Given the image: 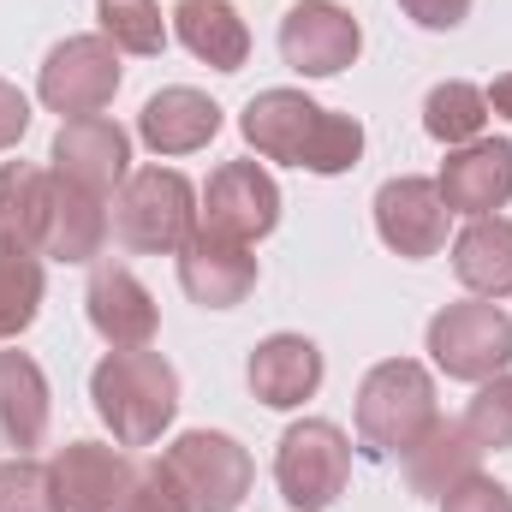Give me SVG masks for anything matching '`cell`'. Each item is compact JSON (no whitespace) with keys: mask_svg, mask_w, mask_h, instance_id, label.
Returning <instances> with one entry per match:
<instances>
[{"mask_svg":"<svg viewBox=\"0 0 512 512\" xmlns=\"http://www.w3.org/2000/svg\"><path fill=\"white\" fill-rule=\"evenodd\" d=\"M96 18L120 54H161L167 48V24H161L155 0H96Z\"/></svg>","mask_w":512,"mask_h":512,"instance_id":"cell-27","label":"cell"},{"mask_svg":"<svg viewBox=\"0 0 512 512\" xmlns=\"http://www.w3.org/2000/svg\"><path fill=\"white\" fill-rule=\"evenodd\" d=\"M179 286H185L191 304H203V310H233V304H245L251 286H256L251 245L197 227V233L185 239V251H179Z\"/></svg>","mask_w":512,"mask_h":512,"instance_id":"cell-14","label":"cell"},{"mask_svg":"<svg viewBox=\"0 0 512 512\" xmlns=\"http://www.w3.org/2000/svg\"><path fill=\"white\" fill-rule=\"evenodd\" d=\"M102 245H108V215H102V203L54 173L48 227H42V256H54V262H96Z\"/></svg>","mask_w":512,"mask_h":512,"instance_id":"cell-19","label":"cell"},{"mask_svg":"<svg viewBox=\"0 0 512 512\" xmlns=\"http://www.w3.org/2000/svg\"><path fill=\"white\" fill-rule=\"evenodd\" d=\"M197 233V191L173 167H143L131 173L114 197V239L143 256H179Z\"/></svg>","mask_w":512,"mask_h":512,"instance_id":"cell-4","label":"cell"},{"mask_svg":"<svg viewBox=\"0 0 512 512\" xmlns=\"http://www.w3.org/2000/svg\"><path fill=\"white\" fill-rule=\"evenodd\" d=\"M42 310V262L36 251L0 245V340H18Z\"/></svg>","mask_w":512,"mask_h":512,"instance_id":"cell-26","label":"cell"},{"mask_svg":"<svg viewBox=\"0 0 512 512\" xmlns=\"http://www.w3.org/2000/svg\"><path fill=\"white\" fill-rule=\"evenodd\" d=\"M42 102L66 120H90L120 96V48L108 36H66L36 78Z\"/></svg>","mask_w":512,"mask_h":512,"instance_id":"cell-8","label":"cell"},{"mask_svg":"<svg viewBox=\"0 0 512 512\" xmlns=\"http://www.w3.org/2000/svg\"><path fill=\"white\" fill-rule=\"evenodd\" d=\"M54 477V512H126L137 459L102 441H72L48 459Z\"/></svg>","mask_w":512,"mask_h":512,"instance_id":"cell-9","label":"cell"},{"mask_svg":"<svg viewBox=\"0 0 512 512\" xmlns=\"http://www.w3.org/2000/svg\"><path fill=\"white\" fill-rule=\"evenodd\" d=\"M429 358L453 382H495L512 364V316L501 304H447L429 322Z\"/></svg>","mask_w":512,"mask_h":512,"instance_id":"cell-7","label":"cell"},{"mask_svg":"<svg viewBox=\"0 0 512 512\" xmlns=\"http://www.w3.org/2000/svg\"><path fill=\"white\" fill-rule=\"evenodd\" d=\"M441 512H512V495L495 483V477H471V483H459L447 501H441Z\"/></svg>","mask_w":512,"mask_h":512,"instance_id":"cell-30","label":"cell"},{"mask_svg":"<svg viewBox=\"0 0 512 512\" xmlns=\"http://www.w3.org/2000/svg\"><path fill=\"white\" fill-rule=\"evenodd\" d=\"M245 382H251V393L262 405L292 411V405H304L322 387V352L304 334H268L251 352V364H245Z\"/></svg>","mask_w":512,"mask_h":512,"instance_id":"cell-17","label":"cell"},{"mask_svg":"<svg viewBox=\"0 0 512 512\" xmlns=\"http://www.w3.org/2000/svg\"><path fill=\"white\" fill-rule=\"evenodd\" d=\"M48 435V376L30 352H0V447L30 453Z\"/></svg>","mask_w":512,"mask_h":512,"instance_id":"cell-21","label":"cell"},{"mask_svg":"<svg viewBox=\"0 0 512 512\" xmlns=\"http://www.w3.org/2000/svg\"><path fill=\"white\" fill-rule=\"evenodd\" d=\"M48 191H54V173H42V167H30V161H6V167H0V245H6V251H36L42 256Z\"/></svg>","mask_w":512,"mask_h":512,"instance_id":"cell-24","label":"cell"},{"mask_svg":"<svg viewBox=\"0 0 512 512\" xmlns=\"http://www.w3.org/2000/svg\"><path fill=\"white\" fill-rule=\"evenodd\" d=\"M90 399L120 447H149V441H161V429L179 411V370L149 346L108 352L90 376Z\"/></svg>","mask_w":512,"mask_h":512,"instance_id":"cell-2","label":"cell"},{"mask_svg":"<svg viewBox=\"0 0 512 512\" xmlns=\"http://www.w3.org/2000/svg\"><path fill=\"white\" fill-rule=\"evenodd\" d=\"M0 512H54V477L42 459H6L0 465Z\"/></svg>","mask_w":512,"mask_h":512,"instance_id":"cell-29","label":"cell"},{"mask_svg":"<svg viewBox=\"0 0 512 512\" xmlns=\"http://www.w3.org/2000/svg\"><path fill=\"white\" fill-rule=\"evenodd\" d=\"M459 429L477 441V447H512V376H495V382H483V393L465 405V417H459Z\"/></svg>","mask_w":512,"mask_h":512,"instance_id":"cell-28","label":"cell"},{"mask_svg":"<svg viewBox=\"0 0 512 512\" xmlns=\"http://www.w3.org/2000/svg\"><path fill=\"white\" fill-rule=\"evenodd\" d=\"M489 126V96L477 90V84H435L429 90V102H423V131L435 137V143H447V149H465V143H477Z\"/></svg>","mask_w":512,"mask_h":512,"instance_id":"cell-25","label":"cell"},{"mask_svg":"<svg viewBox=\"0 0 512 512\" xmlns=\"http://www.w3.org/2000/svg\"><path fill=\"white\" fill-rule=\"evenodd\" d=\"M245 143L262 161H292L304 173H346L364 155V126L352 114L316 108L304 90H262L245 108Z\"/></svg>","mask_w":512,"mask_h":512,"instance_id":"cell-1","label":"cell"},{"mask_svg":"<svg viewBox=\"0 0 512 512\" xmlns=\"http://www.w3.org/2000/svg\"><path fill=\"white\" fill-rule=\"evenodd\" d=\"M399 6H405V18L423 24V30H459V24L471 18V0H399Z\"/></svg>","mask_w":512,"mask_h":512,"instance_id":"cell-31","label":"cell"},{"mask_svg":"<svg viewBox=\"0 0 512 512\" xmlns=\"http://www.w3.org/2000/svg\"><path fill=\"white\" fill-rule=\"evenodd\" d=\"M131 137L126 126L90 114V120H66L60 137H54V173L78 191H90L96 203L114 197V185H126L131 173Z\"/></svg>","mask_w":512,"mask_h":512,"instance_id":"cell-12","label":"cell"},{"mask_svg":"<svg viewBox=\"0 0 512 512\" xmlns=\"http://www.w3.org/2000/svg\"><path fill=\"white\" fill-rule=\"evenodd\" d=\"M84 304H90V328L114 352H137V346L155 340V322H161L155 316V298H149V286L131 268H120V262H96Z\"/></svg>","mask_w":512,"mask_h":512,"instance_id":"cell-15","label":"cell"},{"mask_svg":"<svg viewBox=\"0 0 512 512\" xmlns=\"http://www.w3.org/2000/svg\"><path fill=\"white\" fill-rule=\"evenodd\" d=\"M274 221H280V185L256 161H227L209 173V191H203V227L209 233L256 245L274 233Z\"/></svg>","mask_w":512,"mask_h":512,"instance_id":"cell-11","label":"cell"},{"mask_svg":"<svg viewBox=\"0 0 512 512\" xmlns=\"http://www.w3.org/2000/svg\"><path fill=\"white\" fill-rule=\"evenodd\" d=\"M477 441L459 429V423H435L411 453H405V489L411 495H429V501H447L459 483L477 477Z\"/></svg>","mask_w":512,"mask_h":512,"instance_id":"cell-20","label":"cell"},{"mask_svg":"<svg viewBox=\"0 0 512 512\" xmlns=\"http://www.w3.org/2000/svg\"><path fill=\"white\" fill-rule=\"evenodd\" d=\"M364 48V30L346 6L334 0H298L286 18H280V60L304 78H334L358 60Z\"/></svg>","mask_w":512,"mask_h":512,"instance_id":"cell-10","label":"cell"},{"mask_svg":"<svg viewBox=\"0 0 512 512\" xmlns=\"http://www.w3.org/2000/svg\"><path fill=\"white\" fill-rule=\"evenodd\" d=\"M161 471L173 477L185 512H239L251 495V453L233 435L215 429H191L161 453Z\"/></svg>","mask_w":512,"mask_h":512,"instance_id":"cell-5","label":"cell"},{"mask_svg":"<svg viewBox=\"0 0 512 512\" xmlns=\"http://www.w3.org/2000/svg\"><path fill=\"white\" fill-rule=\"evenodd\" d=\"M137 131H143V143H149L155 155H191V149H203V143L221 131V108H215L203 90L173 84V90H161V96L143 102Z\"/></svg>","mask_w":512,"mask_h":512,"instance_id":"cell-18","label":"cell"},{"mask_svg":"<svg viewBox=\"0 0 512 512\" xmlns=\"http://www.w3.org/2000/svg\"><path fill=\"white\" fill-rule=\"evenodd\" d=\"M24 131H30V102H24V90H18V84H6V78H0V149H12Z\"/></svg>","mask_w":512,"mask_h":512,"instance_id":"cell-32","label":"cell"},{"mask_svg":"<svg viewBox=\"0 0 512 512\" xmlns=\"http://www.w3.org/2000/svg\"><path fill=\"white\" fill-rule=\"evenodd\" d=\"M447 221H453V209L441 203L435 179H387L376 191V233L387 251L411 256V262L447 245Z\"/></svg>","mask_w":512,"mask_h":512,"instance_id":"cell-13","label":"cell"},{"mask_svg":"<svg viewBox=\"0 0 512 512\" xmlns=\"http://www.w3.org/2000/svg\"><path fill=\"white\" fill-rule=\"evenodd\" d=\"M441 423L435 411V382L411 358L376 364L358 387V441L370 459H405L429 429Z\"/></svg>","mask_w":512,"mask_h":512,"instance_id":"cell-3","label":"cell"},{"mask_svg":"<svg viewBox=\"0 0 512 512\" xmlns=\"http://www.w3.org/2000/svg\"><path fill=\"white\" fill-rule=\"evenodd\" d=\"M453 274L477 298H507L512 292V221L507 215H477L453 239Z\"/></svg>","mask_w":512,"mask_h":512,"instance_id":"cell-23","label":"cell"},{"mask_svg":"<svg viewBox=\"0 0 512 512\" xmlns=\"http://www.w3.org/2000/svg\"><path fill=\"white\" fill-rule=\"evenodd\" d=\"M352 477V441L340 423L328 417H304L280 435V453H274V483L286 495V507L298 512H328L340 501Z\"/></svg>","mask_w":512,"mask_h":512,"instance_id":"cell-6","label":"cell"},{"mask_svg":"<svg viewBox=\"0 0 512 512\" xmlns=\"http://www.w3.org/2000/svg\"><path fill=\"white\" fill-rule=\"evenodd\" d=\"M173 30H179V42H185L197 60H209L215 72H239V66L251 60V30H245V18H239L227 0H179V6H173Z\"/></svg>","mask_w":512,"mask_h":512,"instance_id":"cell-22","label":"cell"},{"mask_svg":"<svg viewBox=\"0 0 512 512\" xmlns=\"http://www.w3.org/2000/svg\"><path fill=\"white\" fill-rule=\"evenodd\" d=\"M483 96H489V114H507V120H512V72H507V78H495Z\"/></svg>","mask_w":512,"mask_h":512,"instance_id":"cell-33","label":"cell"},{"mask_svg":"<svg viewBox=\"0 0 512 512\" xmlns=\"http://www.w3.org/2000/svg\"><path fill=\"white\" fill-rule=\"evenodd\" d=\"M441 203L453 209V215H495L501 203L512 197V143L501 137H477V143H465V149H453L447 161H441Z\"/></svg>","mask_w":512,"mask_h":512,"instance_id":"cell-16","label":"cell"}]
</instances>
